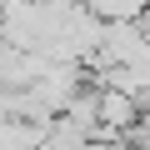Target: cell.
Masks as SVG:
<instances>
[{
    "label": "cell",
    "instance_id": "cell-2",
    "mask_svg": "<svg viewBox=\"0 0 150 150\" xmlns=\"http://www.w3.org/2000/svg\"><path fill=\"white\" fill-rule=\"evenodd\" d=\"M90 10L100 20H150V0H95Z\"/></svg>",
    "mask_w": 150,
    "mask_h": 150
},
{
    "label": "cell",
    "instance_id": "cell-1",
    "mask_svg": "<svg viewBox=\"0 0 150 150\" xmlns=\"http://www.w3.org/2000/svg\"><path fill=\"white\" fill-rule=\"evenodd\" d=\"M55 125H40V120H25V115H10L0 120V150H45Z\"/></svg>",
    "mask_w": 150,
    "mask_h": 150
},
{
    "label": "cell",
    "instance_id": "cell-3",
    "mask_svg": "<svg viewBox=\"0 0 150 150\" xmlns=\"http://www.w3.org/2000/svg\"><path fill=\"white\" fill-rule=\"evenodd\" d=\"M10 115H15V90L0 85V120H10Z\"/></svg>",
    "mask_w": 150,
    "mask_h": 150
}]
</instances>
